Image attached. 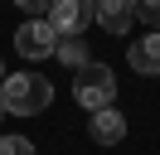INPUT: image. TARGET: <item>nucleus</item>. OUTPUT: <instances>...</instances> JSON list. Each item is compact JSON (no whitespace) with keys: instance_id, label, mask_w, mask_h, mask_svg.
Returning <instances> with one entry per match:
<instances>
[{"instance_id":"1","label":"nucleus","mask_w":160,"mask_h":155,"mask_svg":"<svg viewBox=\"0 0 160 155\" xmlns=\"http://www.w3.org/2000/svg\"><path fill=\"white\" fill-rule=\"evenodd\" d=\"M53 102V82L44 73H5V82H0V107H5V116H39L49 112Z\"/></svg>"},{"instance_id":"2","label":"nucleus","mask_w":160,"mask_h":155,"mask_svg":"<svg viewBox=\"0 0 160 155\" xmlns=\"http://www.w3.org/2000/svg\"><path fill=\"white\" fill-rule=\"evenodd\" d=\"M73 102L82 112H102V107H117V78L107 63H88L73 73Z\"/></svg>"},{"instance_id":"3","label":"nucleus","mask_w":160,"mask_h":155,"mask_svg":"<svg viewBox=\"0 0 160 155\" xmlns=\"http://www.w3.org/2000/svg\"><path fill=\"white\" fill-rule=\"evenodd\" d=\"M53 48H58V34H53L49 19H24L20 29H15V53L29 58V63H44V58H53Z\"/></svg>"},{"instance_id":"4","label":"nucleus","mask_w":160,"mask_h":155,"mask_svg":"<svg viewBox=\"0 0 160 155\" xmlns=\"http://www.w3.org/2000/svg\"><path fill=\"white\" fill-rule=\"evenodd\" d=\"M49 24L58 39H73L92 24V0H53L49 5Z\"/></svg>"},{"instance_id":"5","label":"nucleus","mask_w":160,"mask_h":155,"mask_svg":"<svg viewBox=\"0 0 160 155\" xmlns=\"http://www.w3.org/2000/svg\"><path fill=\"white\" fill-rule=\"evenodd\" d=\"M126 63L136 68L141 78H160V29H146L141 39H131Z\"/></svg>"},{"instance_id":"6","label":"nucleus","mask_w":160,"mask_h":155,"mask_svg":"<svg viewBox=\"0 0 160 155\" xmlns=\"http://www.w3.org/2000/svg\"><path fill=\"white\" fill-rule=\"evenodd\" d=\"M92 19H97L107 34H131L136 5H131V0H92Z\"/></svg>"},{"instance_id":"7","label":"nucleus","mask_w":160,"mask_h":155,"mask_svg":"<svg viewBox=\"0 0 160 155\" xmlns=\"http://www.w3.org/2000/svg\"><path fill=\"white\" fill-rule=\"evenodd\" d=\"M88 136L97 145H121V141H126V116H121L117 107H102V112L88 116Z\"/></svg>"},{"instance_id":"8","label":"nucleus","mask_w":160,"mask_h":155,"mask_svg":"<svg viewBox=\"0 0 160 155\" xmlns=\"http://www.w3.org/2000/svg\"><path fill=\"white\" fill-rule=\"evenodd\" d=\"M53 58H58V63H68L73 73H78V68H88V63H92V53H88V39H82V34H73V39H58Z\"/></svg>"},{"instance_id":"9","label":"nucleus","mask_w":160,"mask_h":155,"mask_svg":"<svg viewBox=\"0 0 160 155\" xmlns=\"http://www.w3.org/2000/svg\"><path fill=\"white\" fill-rule=\"evenodd\" d=\"M0 155H34L29 136H0Z\"/></svg>"},{"instance_id":"10","label":"nucleus","mask_w":160,"mask_h":155,"mask_svg":"<svg viewBox=\"0 0 160 155\" xmlns=\"http://www.w3.org/2000/svg\"><path fill=\"white\" fill-rule=\"evenodd\" d=\"M136 19H146V29H160V0H131Z\"/></svg>"},{"instance_id":"11","label":"nucleus","mask_w":160,"mask_h":155,"mask_svg":"<svg viewBox=\"0 0 160 155\" xmlns=\"http://www.w3.org/2000/svg\"><path fill=\"white\" fill-rule=\"evenodd\" d=\"M15 5H20L29 19H49V5H53V0H15Z\"/></svg>"},{"instance_id":"12","label":"nucleus","mask_w":160,"mask_h":155,"mask_svg":"<svg viewBox=\"0 0 160 155\" xmlns=\"http://www.w3.org/2000/svg\"><path fill=\"white\" fill-rule=\"evenodd\" d=\"M0 82H5V63H0Z\"/></svg>"},{"instance_id":"13","label":"nucleus","mask_w":160,"mask_h":155,"mask_svg":"<svg viewBox=\"0 0 160 155\" xmlns=\"http://www.w3.org/2000/svg\"><path fill=\"white\" fill-rule=\"evenodd\" d=\"M0 121H5V107H0Z\"/></svg>"}]
</instances>
